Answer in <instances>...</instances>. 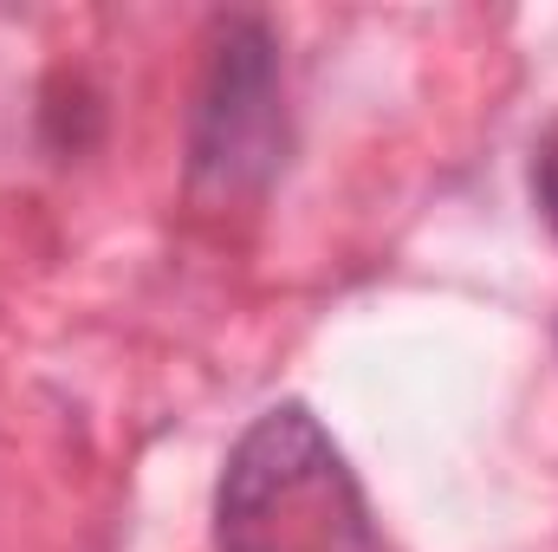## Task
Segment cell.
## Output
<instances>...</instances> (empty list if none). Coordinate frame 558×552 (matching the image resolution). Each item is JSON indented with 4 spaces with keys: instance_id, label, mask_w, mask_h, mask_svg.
I'll list each match as a JSON object with an SVG mask.
<instances>
[{
    "instance_id": "6da1fadb",
    "label": "cell",
    "mask_w": 558,
    "mask_h": 552,
    "mask_svg": "<svg viewBox=\"0 0 558 552\" xmlns=\"http://www.w3.org/2000/svg\"><path fill=\"white\" fill-rule=\"evenodd\" d=\"M357 533L351 475L305 404L267 410L228 455L215 540L221 552H344Z\"/></svg>"
},
{
    "instance_id": "3957f363",
    "label": "cell",
    "mask_w": 558,
    "mask_h": 552,
    "mask_svg": "<svg viewBox=\"0 0 558 552\" xmlns=\"http://www.w3.org/2000/svg\"><path fill=\"white\" fill-rule=\"evenodd\" d=\"M533 195H539V208H546V221H553V235H558V131L539 143V163H533Z\"/></svg>"
},
{
    "instance_id": "7a4b0ae2",
    "label": "cell",
    "mask_w": 558,
    "mask_h": 552,
    "mask_svg": "<svg viewBox=\"0 0 558 552\" xmlns=\"http://www.w3.org/2000/svg\"><path fill=\"white\" fill-rule=\"evenodd\" d=\"M279 137V72L274 39L254 20H234L228 39L215 46L208 92H202V124H195V169L215 176L221 189L267 176Z\"/></svg>"
}]
</instances>
